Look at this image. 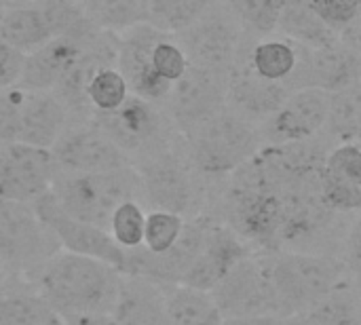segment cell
<instances>
[{
  "label": "cell",
  "instance_id": "obj_22",
  "mask_svg": "<svg viewBox=\"0 0 361 325\" xmlns=\"http://www.w3.org/2000/svg\"><path fill=\"white\" fill-rule=\"evenodd\" d=\"M112 315L118 325H169L165 288L142 277L125 275Z\"/></svg>",
  "mask_w": 361,
  "mask_h": 325
},
{
  "label": "cell",
  "instance_id": "obj_11",
  "mask_svg": "<svg viewBox=\"0 0 361 325\" xmlns=\"http://www.w3.org/2000/svg\"><path fill=\"white\" fill-rule=\"evenodd\" d=\"M32 205L38 218L42 220V224L53 233V237L57 239L63 252L87 256V258H93V260H99L118 269L123 275L127 273V252L112 239L110 231L68 216L59 207L51 190L42 195L40 199H36Z\"/></svg>",
  "mask_w": 361,
  "mask_h": 325
},
{
  "label": "cell",
  "instance_id": "obj_38",
  "mask_svg": "<svg viewBox=\"0 0 361 325\" xmlns=\"http://www.w3.org/2000/svg\"><path fill=\"white\" fill-rule=\"evenodd\" d=\"M311 4L336 32H341V27H345L361 11V0H311Z\"/></svg>",
  "mask_w": 361,
  "mask_h": 325
},
{
  "label": "cell",
  "instance_id": "obj_1",
  "mask_svg": "<svg viewBox=\"0 0 361 325\" xmlns=\"http://www.w3.org/2000/svg\"><path fill=\"white\" fill-rule=\"evenodd\" d=\"M123 277L106 262L59 250L32 281L63 321L87 313H114Z\"/></svg>",
  "mask_w": 361,
  "mask_h": 325
},
{
  "label": "cell",
  "instance_id": "obj_46",
  "mask_svg": "<svg viewBox=\"0 0 361 325\" xmlns=\"http://www.w3.org/2000/svg\"><path fill=\"white\" fill-rule=\"evenodd\" d=\"M0 13H2V6H0Z\"/></svg>",
  "mask_w": 361,
  "mask_h": 325
},
{
  "label": "cell",
  "instance_id": "obj_42",
  "mask_svg": "<svg viewBox=\"0 0 361 325\" xmlns=\"http://www.w3.org/2000/svg\"><path fill=\"white\" fill-rule=\"evenodd\" d=\"M224 325H294V317L258 315V317H228Z\"/></svg>",
  "mask_w": 361,
  "mask_h": 325
},
{
  "label": "cell",
  "instance_id": "obj_29",
  "mask_svg": "<svg viewBox=\"0 0 361 325\" xmlns=\"http://www.w3.org/2000/svg\"><path fill=\"white\" fill-rule=\"evenodd\" d=\"M252 70L275 82H283L294 74L298 63V47L288 38H264L258 40L250 55Z\"/></svg>",
  "mask_w": 361,
  "mask_h": 325
},
{
  "label": "cell",
  "instance_id": "obj_45",
  "mask_svg": "<svg viewBox=\"0 0 361 325\" xmlns=\"http://www.w3.org/2000/svg\"><path fill=\"white\" fill-rule=\"evenodd\" d=\"M49 325H61V324H49Z\"/></svg>",
  "mask_w": 361,
  "mask_h": 325
},
{
  "label": "cell",
  "instance_id": "obj_12",
  "mask_svg": "<svg viewBox=\"0 0 361 325\" xmlns=\"http://www.w3.org/2000/svg\"><path fill=\"white\" fill-rule=\"evenodd\" d=\"M224 319L228 317H258L281 315V307L264 262V254H250L231 275L212 292Z\"/></svg>",
  "mask_w": 361,
  "mask_h": 325
},
{
  "label": "cell",
  "instance_id": "obj_3",
  "mask_svg": "<svg viewBox=\"0 0 361 325\" xmlns=\"http://www.w3.org/2000/svg\"><path fill=\"white\" fill-rule=\"evenodd\" d=\"M51 195L68 216L106 231L114 209L121 203H144L142 178L133 165L97 173L57 169Z\"/></svg>",
  "mask_w": 361,
  "mask_h": 325
},
{
  "label": "cell",
  "instance_id": "obj_28",
  "mask_svg": "<svg viewBox=\"0 0 361 325\" xmlns=\"http://www.w3.org/2000/svg\"><path fill=\"white\" fill-rule=\"evenodd\" d=\"M85 15L106 32L123 34L133 25L148 21L150 0H78Z\"/></svg>",
  "mask_w": 361,
  "mask_h": 325
},
{
  "label": "cell",
  "instance_id": "obj_21",
  "mask_svg": "<svg viewBox=\"0 0 361 325\" xmlns=\"http://www.w3.org/2000/svg\"><path fill=\"white\" fill-rule=\"evenodd\" d=\"M292 91L283 82L267 80L252 68H239L228 80L226 108L239 118L256 125H264L288 99Z\"/></svg>",
  "mask_w": 361,
  "mask_h": 325
},
{
  "label": "cell",
  "instance_id": "obj_44",
  "mask_svg": "<svg viewBox=\"0 0 361 325\" xmlns=\"http://www.w3.org/2000/svg\"><path fill=\"white\" fill-rule=\"evenodd\" d=\"M6 279H8V271L0 264V288L4 286V281H6Z\"/></svg>",
  "mask_w": 361,
  "mask_h": 325
},
{
  "label": "cell",
  "instance_id": "obj_33",
  "mask_svg": "<svg viewBox=\"0 0 361 325\" xmlns=\"http://www.w3.org/2000/svg\"><path fill=\"white\" fill-rule=\"evenodd\" d=\"M146 218L148 211L142 207L140 201H125L114 209L108 231L125 252H131L144 245Z\"/></svg>",
  "mask_w": 361,
  "mask_h": 325
},
{
  "label": "cell",
  "instance_id": "obj_19",
  "mask_svg": "<svg viewBox=\"0 0 361 325\" xmlns=\"http://www.w3.org/2000/svg\"><path fill=\"white\" fill-rule=\"evenodd\" d=\"M250 254L252 252L245 241L228 224L209 220L203 247L178 286L214 292L231 275V271Z\"/></svg>",
  "mask_w": 361,
  "mask_h": 325
},
{
  "label": "cell",
  "instance_id": "obj_7",
  "mask_svg": "<svg viewBox=\"0 0 361 325\" xmlns=\"http://www.w3.org/2000/svg\"><path fill=\"white\" fill-rule=\"evenodd\" d=\"M68 127V108L53 91L13 87L0 91V146L51 150Z\"/></svg>",
  "mask_w": 361,
  "mask_h": 325
},
{
  "label": "cell",
  "instance_id": "obj_17",
  "mask_svg": "<svg viewBox=\"0 0 361 325\" xmlns=\"http://www.w3.org/2000/svg\"><path fill=\"white\" fill-rule=\"evenodd\" d=\"M330 93L322 89H296L288 95L283 106L260 125L264 146H281L292 142H307L322 135L328 118Z\"/></svg>",
  "mask_w": 361,
  "mask_h": 325
},
{
  "label": "cell",
  "instance_id": "obj_20",
  "mask_svg": "<svg viewBox=\"0 0 361 325\" xmlns=\"http://www.w3.org/2000/svg\"><path fill=\"white\" fill-rule=\"evenodd\" d=\"M99 32V27H91L82 34H66L25 55L23 76L17 87L32 91H53Z\"/></svg>",
  "mask_w": 361,
  "mask_h": 325
},
{
  "label": "cell",
  "instance_id": "obj_27",
  "mask_svg": "<svg viewBox=\"0 0 361 325\" xmlns=\"http://www.w3.org/2000/svg\"><path fill=\"white\" fill-rule=\"evenodd\" d=\"M336 144L361 140V82L330 93L324 131Z\"/></svg>",
  "mask_w": 361,
  "mask_h": 325
},
{
  "label": "cell",
  "instance_id": "obj_30",
  "mask_svg": "<svg viewBox=\"0 0 361 325\" xmlns=\"http://www.w3.org/2000/svg\"><path fill=\"white\" fill-rule=\"evenodd\" d=\"M216 0H150L148 23L167 34H180L190 27Z\"/></svg>",
  "mask_w": 361,
  "mask_h": 325
},
{
  "label": "cell",
  "instance_id": "obj_4",
  "mask_svg": "<svg viewBox=\"0 0 361 325\" xmlns=\"http://www.w3.org/2000/svg\"><path fill=\"white\" fill-rule=\"evenodd\" d=\"M192 169L207 178L233 176L264 144L260 129L228 108L180 133Z\"/></svg>",
  "mask_w": 361,
  "mask_h": 325
},
{
  "label": "cell",
  "instance_id": "obj_15",
  "mask_svg": "<svg viewBox=\"0 0 361 325\" xmlns=\"http://www.w3.org/2000/svg\"><path fill=\"white\" fill-rule=\"evenodd\" d=\"M165 34L167 32H161L148 21L133 25L127 32L118 34V55H116V68L125 76L131 95L159 106L165 104L173 87L171 82L163 80L152 66L154 44Z\"/></svg>",
  "mask_w": 361,
  "mask_h": 325
},
{
  "label": "cell",
  "instance_id": "obj_5",
  "mask_svg": "<svg viewBox=\"0 0 361 325\" xmlns=\"http://www.w3.org/2000/svg\"><path fill=\"white\" fill-rule=\"evenodd\" d=\"M97 27L78 0H36L6 4L0 13V40L30 55L53 38Z\"/></svg>",
  "mask_w": 361,
  "mask_h": 325
},
{
  "label": "cell",
  "instance_id": "obj_16",
  "mask_svg": "<svg viewBox=\"0 0 361 325\" xmlns=\"http://www.w3.org/2000/svg\"><path fill=\"white\" fill-rule=\"evenodd\" d=\"M298 47V63L294 74L286 80L290 91L296 89H322L334 93L361 82V57L345 44L334 42L328 47Z\"/></svg>",
  "mask_w": 361,
  "mask_h": 325
},
{
  "label": "cell",
  "instance_id": "obj_23",
  "mask_svg": "<svg viewBox=\"0 0 361 325\" xmlns=\"http://www.w3.org/2000/svg\"><path fill=\"white\" fill-rule=\"evenodd\" d=\"M61 324L36 283L25 277L6 279L0 288V325H49Z\"/></svg>",
  "mask_w": 361,
  "mask_h": 325
},
{
  "label": "cell",
  "instance_id": "obj_8",
  "mask_svg": "<svg viewBox=\"0 0 361 325\" xmlns=\"http://www.w3.org/2000/svg\"><path fill=\"white\" fill-rule=\"evenodd\" d=\"M59 250L32 203L0 201V264L11 275L34 279Z\"/></svg>",
  "mask_w": 361,
  "mask_h": 325
},
{
  "label": "cell",
  "instance_id": "obj_41",
  "mask_svg": "<svg viewBox=\"0 0 361 325\" xmlns=\"http://www.w3.org/2000/svg\"><path fill=\"white\" fill-rule=\"evenodd\" d=\"M338 40L341 44H345L349 51H353L355 55L361 57V11L338 32Z\"/></svg>",
  "mask_w": 361,
  "mask_h": 325
},
{
  "label": "cell",
  "instance_id": "obj_32",
  "mask_svg": "<svg viewBox=\"0 0 361 325\" xmlns=\"http://www.w3.org/2000/svg\"><path fill=\"white\" fill-rule=\"evenodd\" d=\"M131 95L129 85L116 66L99 68L87 85V102L95 112H112Z\"/></svg>",
  "mask_w": 361,
  "mask_h": 325
},
{
  "label": "cell",
  "instance_id": "obj_39",
  "mask_svg": "<svg viewBox=\"0 0 361 325\" xmlns=\"http://www.w3.org/2000/svg\"><path fill=\"white\" fill-rule=\"evenodd\" d=\"M25 68V53L0 40V91L13 89L21 82Z\"/></svg>",
  "mask_w": 361,
  "mask_h": 325
},
{
  "label": "cell",
  "instance_id": "obj_34",
  "mask_svg": "<svg viewBox=\"0 0 361 325\" xmlns=\"http://www.w3.org/2000/svg\"><path fill=\"white\" fill-rule=\"evenodd\" d=\"M186 226V218L173 211L152 209L146 218V233H144V250L150 254H167L182 237Z\"/></svg>",
  "mask_w": 361,
  "mask_h": 325
},
{
  "label": "cell",
  "instance_id": "obj_36",
  "mask_svg": "<svg viewBox=\"0 0 361 325\" xmlns=\"http://www.w3.org/2000/svg\"><path fill=\"white\" fill-rule=\"evenodd\" d=\"M152 66L154 72L167 80V82H176L178 78L184 76V72L188 70V57L184 53V49L180 47V42L176 40L173 34H165L152 51Z\"/></svg>",
  "mask_w": 361,
  "mask_h": 325
},
{
  "label": "cell",
  "instance_id": "obj_9",
  "mask_svg": "<svg viewBox=\"0 0 361 325\" xmlns=\"http://www.w3.org/2000/svg\"><path fill=\"white\" fill-rule=\"evenodd\" d=\"M91 123H95L123 152H127L131 161L133 157L142 159L169 148L171 129H176L165 108L135 95H129L123 106L112 112H95Z\"/></svg>",
  "mask_w": 361,
  "mask_h": 325
},
{
  "label": "cell",
  "instance_id": "obj_25",
  "mask_svg": "<svg viewBox=\"0 0 361 325\" xmlns=\"http://www.w3.org/2000/svg\"><path fill=\"white\" fill-rule=\"evenodd\" d=\"M165 309L169 325H224V315L218 309L212 292L188 286H163Z\"/></svg>",
  "mask_w": 361,
  "mask_h": 325
},
{
  "label": "cell",
  "instance_id": "obj_37",
  "mask_svg": "<svg viewBox=\"0 0 361 325\" xmlns=\"http://www.w3.org/2000/svg\"><path fill=\"white\" fill-rule=\"evenodd\" d=\"M326 169L361 188V144H336L326 159Z\"/></svg>",
  "mask_w": 361,
  "mask_h": 325
},
{
  "label": "cell",
  "instance_id": "obj_2",
  "mask_svg": "<svg viewBox=\"0 0 361 325\" xmlns=\"http://www.w3.org/2000/svg\"><path fill=\"white\" fill-rule=\"evenodd\" d=\"M264 262L283 317L307 313L353 275L345 260L313 252H267Z\"/></svg>",
  "mask_w": 361,
  "mask_h": 325
},
{
  "label": "cell",
  "instance_id": "obj_13",
  "mask_svg": "<svg viewBox=\"0 0 361 325\" xmlns=\"http://www.w3.org/2000/svg\"><path fill=\"white\" fill-rule=\"evenodd\" d=\"M226 76L216 72L188 66L182 78H178L163 104L171 123L180 133L190 127L207 121L209 116L226 110V93H228Z\"/></svg>",
  "mask_w": 361,
  "mask_h": 325
},
{
  "label": "cell",
  "instance_id": "obj_35",
  "mask_svg": "<svg viewBox=\"0 0 361 325\" xmlns=\"http://www.w3.org/2000/svg\"><path fill=\"white\" fill-rule=\"evenodd\" d=\"M319 195L324 205L334 214H357L361 211V188L334 176L326 167L319 176Z\"/></svg>",
  "mask_w": 361,
  "mask_h": 325
},
{
  "label": "cell",
  "instance_id": "obj_10",
  "mask_svg": "<svg viewBox=\"0 0 361 325\" xmlns=\"http://www.w3.org/2000/svg\"><path fill=\"white\" fill-rule=\"evenodd\" d=\"M142 178L144 203L152 209L173 211L186 216L197 205L195 169L188 159H182L169 148L157 150L133 163Z\"/></svg>",
  "mask_w": 361,
  "mask_h": 325
},
{
  "label": "cell",
  "instance_id": "obj_24",
  "mask_svg": "<svg viewBox=\"0 0 361 325\" xmlns=\"http://www.w3.org/2000/svg\"><path fill=\"white\" fill-rule=\"evenodd\" d=\"M277 30L288 40L311 49L338 42V32L319 17L311 0H281Z\"/></svg>",
  "mask_w": 361,
  "mask_h": 325
},
{
  "label": "cell",
  "instance_id": "obj_14",
  "mask_svg": "<svg viewBox=\"0 0 361 325\" xmlns=\"http://www.w3.org/2000/svg\"><path fill=\"white\" fill-rule=\"evenodd\" d=\"M55 173L51 150L25 144L0 146V201L34 203L51 190Z\"/></svg>",
  "mask_w": 361,
  "mask_h": 325
},
{
  "label": "cell",
  "instance_id": "obj_6",
  "mask_svg": "<svg viewBox=\"0 0 361 325\" xmlns=\"http://www.w3.org/2000/svg\"><path fill=\"white\" fill-rule=\"evenodd\" d=\"M176 40L184 49L188 63L231 78L233 72L250 59L254 44L245 51V44L254 40L239 21L231 15L222 0H216L201 19L190 27L176 34Z\"/></svg>",
  "mask_w": 361,
  "mask_h": 325
},
{
  "label": "cell",
  "instance_id": "obj_26",
  "mask_svg": "<svg viewBox=\"0 0 361 325\" xmlns=\"http://www.w3.org/2000/svg\"><path fill=\"white\" fill-rule=\"evenodd\" d=\"M294 325H361V292L351 283H343L319 305L294 317Z\"/></svg>",
  "mask_w": 361,
  "mask_h": 325
},
{
  "label": "cell",
  "instance_id": "obj_40",
  "mask_svg": "<svg viewBox=\"0 0 361 325\" xmlns=\"http://www.w3.org/2000/svg\"><path fill=\"white\" fill-rule=\"evenodd\" d=\"M351 273L361 277V218L349 228V235L345 237V258Z\"/></svg>",
  "mask_w": 361,
  "mask_h": 325
},
{
  "label": "cell",
  "instance_id": "obj_31",
  "mask_svg": "<svg viewBox=\"0 0 361 325\" xmlns=\"http://www.w3.org/2000/svg\"><path fill=\"white\" fill-rule=\"evenodd\" d=\"M239 25L254 38L269 36L277 30L281 0H222Z\"/></svg>",
  "mask_w": 361,
  "mask_h": 325
},
{
  "label": "cell",
  "instance_id": "obj_43",
  "mask_svg": "<svg viewBox=\"0 0 361 325\" xmlns=\"http://www.w3.org/2000/svg\"><path fill=\"white\" fill-rule=\"evenodd\" d=\"M61 325H118L116 317L112 313H87L63 319Z\"/></svg>",
  "mask_w": 361,
  "mask_h": 325
},
{
  "label": "cell",
  "instance_id": "obj_18",
  "mask_svg": "<svg viewBox=\"0 0 361 325\" xmlns=\"http://www.w3.org/2000/svg\"><path fill=\"white\" fill-rule=\"evenodd\" d=\"M57 169L61 171H114L133 165L95 123L66 127L57 144L51 148Z\"/></svg>",
  "mask_w": 361,
  "mask_h": 325
}]
</instances>
